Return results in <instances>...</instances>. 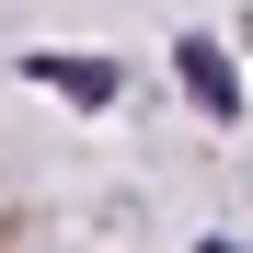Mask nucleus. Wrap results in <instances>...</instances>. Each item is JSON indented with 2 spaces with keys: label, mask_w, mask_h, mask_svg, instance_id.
Returning <instances> with one entry per match:
<instances>
[{
  "label": "nucleus",
  "mask_w": 253,
  "mask_h": 253,
  "mask_svg": "<svg viewBox=\"0 0 253 253\" xmlns=\"http://www.w3.org/2000/svg\"><path fill=\"white\" fill-rule=\"evenodd\" d=\"M46 92H69V104H115V58H81V46H46V58H23Z\"/></svg>",
  "instance_id": "f03ea898"
},
{
  "label": "nucleus",
  "mask_w": 253,
  "mask_h": 253,
  "mask_svg": "<svg viewBox=\"0 0 253 253\" xmlns=\"http://www.w3.org/2000/svg\"><path fill=\"white\" fill-rule=\"evenodd\" d=\"M173 69H184V92H196V115H242V81H230V58L219 46H207V35H184V46H173Z\"/></svg>",
  "instance_id": "f257e3e1"
}]
</instances>
